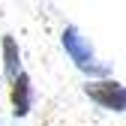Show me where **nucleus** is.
I'll list each match as a JSON object with an SVG mask.
<instances>
[{
	"label": "nucleus",
	"instance_id": "obj_3",
	"mask_svg": "<svg viewBox=\"0 0 126 126\" xmlns=\"http://www.w3.org/2000/svg\"><path fill=\"white\" fill-rule=\"evenodd\" d=\"M30 105H33V90H30V78L21 72L12 81V114L15 117H27Z\"/></svg>",
	"mask_w": 126,
	"mask_h": 126
},
{
	"label": "nucleus",
	"instance_id": "obj_2",
	"mask_svg": "<svg viewBox=\"0 0 126 126\" xmlns=\"http://www.w3.org/2000/svg\"><path fill=\"white\" fill-rule=\"evenodd\" d=\"M63 48H66V54L75 60V66H81V69H90L93 66V48L87 45V39L78 33L75 27L63 30Z\"/></svg>",
	"mask_w": 126,
	"mask_h": 126
},
{
	"label": "nucleus",
	"instance_id": "obj_4",
	"mask_svg": "<svg viewBox=\"0 0 126 126\" xmlns=\"http://www.w3.org/2000/svg\"><path fill=\"white\" fill-rule=\"evenodd\" d=\"M3 66L12 81L21 75V54H18V45H15L12 36H3Z\"/></svg>",
	"mask_w": 126,
	"mask_h": 126
},
{
	"label": "nucleus",
	"instance_id": "obj_1",
	"mask_svg": "<svg viewBox=\"0 0 126 126\" xmlns=\"http://www.w3.org/2000/svg\"><path fill=\"white\" fill-rule=\"evenodd\" d=\"M84 93L93 99V102H99L102 108H108V111H123L126 108V90L120 81H111V78H105V81H90L84 84Z\"/></svg>",
	"mask_w": 126,
	"mask_h": 126
}]
</instances>
